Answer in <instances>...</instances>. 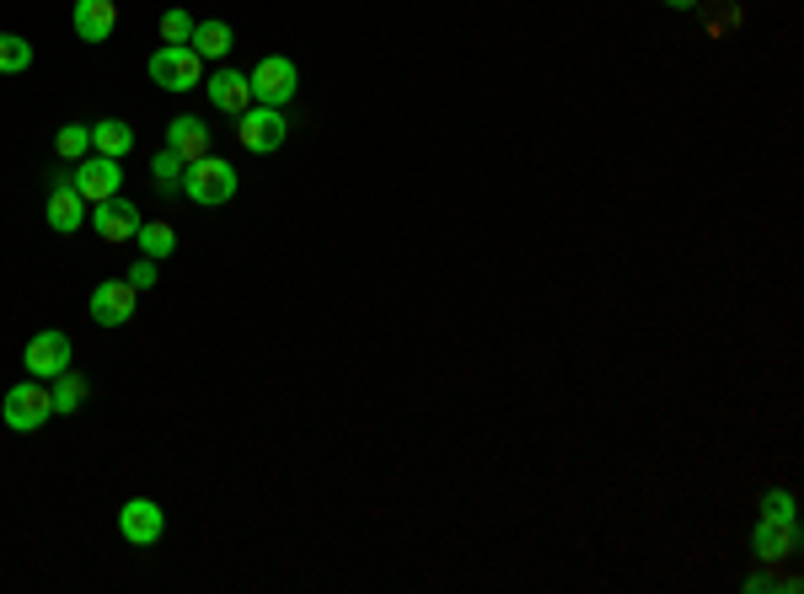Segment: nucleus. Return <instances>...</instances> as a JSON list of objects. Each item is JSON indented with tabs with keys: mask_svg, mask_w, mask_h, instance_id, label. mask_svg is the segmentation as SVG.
I'll list each match as a JSON object with an SVG mask.
<instances>
[{
	"mask_svg": "<svg viewBox=\"0 0 804 594\" xmlns=\"http://www.w3.org/2000/svg\"><path fill=\"white\" fill-rule=\"evenodd\" d=\"M183 193L193 204L215 209V204H231L237 199V167L231 161H220V155H204V161H193L183 172Z\"/></svg>",
	"mask_w": 804,
	"mask_h": 594,
	"instance_id": "obj_1",
	"label": "nucleus"
},
{
	"mask_svg": "<svg viewBox=\"0 0 804 594\" xmlns=\"http://www.w3.org/2000/svg\"><path fill=\"white\" fill-rule=\"evenodd\" d=\"M151 81L161 91H193V87H204V60L188 49V43H161L151 54Z\"/></svg>",
	"mask_w": 804,
	"mask_h": 594,
	"instance_id": "obj_2",
	"label": "nucleus"
},
{
	"mask_svg": "<svg viewBox=\"0 0 804 594\" xmlns=\"http://www.w3.org/2000/svg\"><path fill=\"white\" fill-rule=\"evenodd\" d=\"M248 87H252V102L284 108V102H295V91H301V70H295V60H284V54H269V60L252 64Z\"/></svg>",
	"mask_w": 804,
	"mask_h": 594,
	"instance_id": "obj_3",
	"label": "nucleus"
},
{
	"mask_svg": "<svg viewBox=\"0 0 804 594\" xmlns=\"http://www.w3.org/2000/svg\"><path fill=\"white\" fill-rule=\"evenodd\" d=\"M0 417H6V429L32 434V429H43V423L54 417V396H49V386H43V381L11 386V391H6V402H0Z\"/></svg>",
	"mask_w": 804,
	"mask_h": 594,
	"instance_id": "obj_4",
	"label": "nucleus"
},
{
	"mask_svg": "<svg viewBox=\"0 0 804 594\" xmlns=\"http://www.w3.org/2000/svg\"><path fill=\"white\" fill-rule=\"evenodd\" d=\"M70 188L87 199V204H102V199H113V193H124V167L113 161V155H87V161H76V172H70Z\"/></svg>",
	"mask_w": 804,
	"mask_h": 594,
	"instance_id": "obj_5",
	"label": "nucleus"
},
{
	"mask_svg": "<svg viewBox=\"0 0 804 594\" xmlns=\"http://www.w3.org/2000/svg\"><path fill=\"white\" fill-rule=\"evenodd\" d=\"M284 134H290V123L279 108H263V102H252L248 113L237 119V140L252 150V155H269V150L284 145Z\"/></svg>",
	"mask_w": 804,
	"mask_h": 594,
	"instance_id": "obj_6",
	"label": "nucleus"
},
{
	"mask_svg": "<svg viewBox=\"0 0 804 594\" xmlns=\"http://www.w3.org/2000/svg\"><path fill=\"white\" fill-rule=\"evenodd\" d=\"M87 209H92V204L70 188V172H54V178H49V204H43V220H49L60 236H70V231H81V225H87Z\"/></svg>",
	"mask_w": 804,
	"mask_h": 594,
	"instance_id": "obj_7",
	"label": "nucleus"
},
{
	"mask_svg": "<svg viewBox=\"0 0 804 594\" xmlns=\"http://www.w3.org/2000/svg\"><path fill=\"white\" fill-rule=\"evenodd\" d=\"M134 284L129 279H108V284H97L92 300H87V311H92L97 328H124L129 316H134Z\"/></svg>",
	"mask_w": 804,
	"mask_h": 594,
	"instance_id": "obj_8",
	"label": "nucleus"
},
{
	"mask_svg": "<svg viewBox=\"0 0 804 594\" xmlns=\"http://www.w3.org/2000/svg\"><path fill=\"white\" fill-rule=\"evenodd\" d=\"M22 364H28L32 381L64 375V370H70V338H64V332H38L28 343V354H22Z\"/></svg>",
	"mask_w": 804,
	"mask_h": 594,
	"instance_id": "obj_9",
	"label": "nucleus"
},
{
	"mask_svg": "<svg viewBox=\"0 0 804 594\" xmlns=\"http://www.w3.org/2000/svg\"><path fill=\"white\" fill-rule=\"evenodd\" d=\"M119 531H124L129 546H155V541L167 535V514H161V504H151V499H129V504L119 509Z\"/></svg>",
	"mask_w": 804,
	"mask_h": 594,
	"instance_id": "obj_10",
	"label": "nucleus"
},
{
	"mask_svg": "<svg viewBox=\"0 0 804 594\" xmlns=\"http://www.w3.org/2000/svg\"><path fill=\"white\" fill-rule=\"evenodd\" d=\"M87 220H92V231L102 241H129L134 231H140V209L129 204L124 193H113V199L92 204V214H87Z\"/></svg>",
	"mask_w": 804,
	"mask_h": 594,
	"instance_id": "obj_11",
	"label": "nucleus"
},
{
	"mask_svg": "<svg viewBox=\"0 0 804 594\" xmlns=\"http://www.w3.org/2000/svg\"><path fill=\"white\" fill-rule=\"evenodd\" d=\"M204 91H210V102H215V113H231V119H242L252 108V87L242 70H215L210 81H204Z\"/></svg>",
	"mask_w": 804,
	"mask_h": 594,
	"instance_id": "obj_12",
	"label": "nucleus"
},
{
	"mask_svg": "<svg viewBox=\"0 0 804 594\" xmlns=\"http://www.w3.org/2000/svg\"><path fill=\"white\" fill-rule=\"evenodd\" d=\"M751 546H756L762 563H783V557L800 552V531H794V520H762L751 531Z\"/></svg>",
	"mask_w": 804,
	"mask_h": 594,
	"instance_id": "obj_13",
	"label": "nucleus"
},
{
	"mask_svg": "<svg viewBox=\"0 0 804 594\" xmlns=\"http://www.w3.org/2000/svg\"><path fill=\"white\" fill-rule=\"evenodd\" d=\"M167 150H172L183 167L204 161V155H210V129H204V119H193V113L172 119V129H167Z\"/></svg>",
	"mask_w": 804,
	"mask_h": 594,
	"instance_id": "obj_14",
	"label": "nucleus"
},
{
	"mask_svg": "<svg viewBox=\"0 0 804 594\" xmlns=\"http://www.w3.org/2000/svg\"><path fill=\"white\" fill-rule=\"evenodd\" d=\"M119 28V6L113 0H76V38L81 43H102Z\"/></svg>",
	"mask_w": 804,
	"mask_h": 594,
	"instance_id": "obj_15",
	"label": "nucleus"
},
{
	"mask_svg": "<svg viewBox=\"0 0 804 594\" xmlns=\"http://www.w3.org/2000/svg\"><path fill=\"white\" fill-rule=\"evenodd\" d=\"M188 49H193L199 60H225V54L237 49V38H231V28H225V22H193Z\"/></svg>",
	"mask_w": 804,
	"mask_h": 594,
	"instance_id": "obj_16",
	"label": "nucleus"
},
{
	"mask_svg": "<svg viewBox=\"0 0 804 594\" xmlns=\"http://www.w3.org/2000/svg\"><path fill=\"white\" fill-rule=\"evenodd\" d=\"M92 150H97V155H113V161H124L129 150H134V129H129L124 119L92 123Z\"/></svg>",
	"mask_w": 804,
	"mask_h": 594,
	"instance_id": "obj_17",
	"label": "nucleus"
},
{
	"mask_svg": "<svg viewBox=\"0 0 804 594\" xmlns=\"http://www.w3.org/2000/svg\"><path fill=\"white\" fill-rule=\"evenodd\" d=\"M134 241H140V252H145L151 263H161V258H172V252H178V231H172L167 220H140Z\"/></svg>",
	"mask_w": 804,
	"mask_h": 594,
	"instance_id": "obj_18",
	"label": "nucleus"
},
{
	"mask_svg": "<svg viewBox=\"0 0 804 594\" xmlns=\"http://www.w3.org/2000/svg\"><path fill=\"white\" fill-rule=\"evenodd\" d=\"M32 70V43L17 32H0V75H22Z\"/></svg>",
	"mask_w": 804,
	"mask_h": 594,
	"instance_id": "obj_19",
	"label": "nucleus"
},
{
	"mask_svg": "<svg viewBox=\"0 0 804 594\" xmlns=\"http://www.w3.org/2000/svg\"><path fill=\"white\" fill-rule=\"evenodd\" d=\"M49 396H54V413H64V417L81 413V402H87V381L64 370V375H54V391H49Z\"/></svg>",
	"mask_w": 804,
	"mask_h": 594,
	"instance_id": "obj_20",
	"label": "nucleus"
},
{
	"mask_svg": "<svg viewBox=\"0 0 804 594\" xmlns=\"http://www.w3.org/2000/svg\"><path fill=\"white\" fill-rule=\"evenodd\" d=\"M54 150H60V161H87L92 155V129L87 123H64Z\"/></svg>",
	"mask_w": 804,
	"mask_h": 594,
	"instance_id": "obj_21",
	"label": "nucleus"
},
{
	"mask_svg": "<svg viewBox=\"0 0 804 594\" xmlns=\"http://www.w3.org/2000/svg\"><path fill=\"white\" fill-rule=\"evenodd\" d=\"M183 172H188V167L172 155V150H161V155L151 161V182L161 188V193H178V188H183Z\"/></svg>",
	"mask_w": 804,
	"mask_h": 594,
	"instance_id": "obj_22",
	"label": "nucleus"
},
{
	"mask_svg": "<svg viewBox=\"0 0 804 594\" xmlns=\"http://www.w3.org/2000/svg\"><path fill=\"white\" fill-rule=\"evenodd\" d=\"M193 38V17L188 11H167L161 17V43H188Z\"/></svg>",
	"mask_w": 804,
	"mask_h": 594,
	"instance_id": "obj_23",
	"label": "nucleus"
},
{
	"mask_svg": "<svg viewBox=\"0 0 804 594\" xmlns=\"http://www.w3.org/2000/svg\"><path fill=\"white\" fill-rule=\"evenodd\" d=\"M762 520H794V493L773 487V493L762 499Z\"/></svg>",
	"mask_w": 804,
	"mask_h": 594,
	"instance_id": "obj_24",
	"label": "nucleus"
},
{
	"mask_svg": "<svg viewBox=\"0 0 804 594\" xmlns=\"http://www.w3.org/2000/svg\"><path fill=\"white\" fill-rule=\"evenodd\" d=\"M155 279H161V273H155V263H151V258H140V263L129 268V284H134V290H151Z\"/></svg>",
	"mask_w": 804,
	"mask_h": 594,
	"instance_id": "obj_25",
	"label": "nucleus"
},
{
	"mask_svg": "<svg viewBox=\"0 0 804 594\" xmlns=\"http://www.w3.org/2000/svg\"><path fill=\"white\" fill-rule=\"evenodd\" d=\"M671 11H692V6H703V0H665Z\"/></svg>",
	"mask_w": 804,
	"mask_h": 594,
	"instance_id": "obj_26",
	"label": "nucleus"
}]
</instances>
